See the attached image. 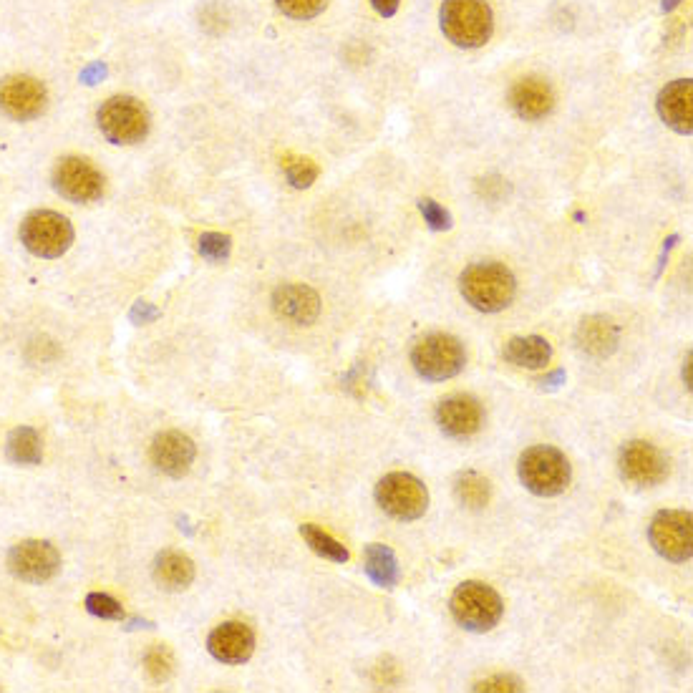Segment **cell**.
<instances>
[{
	"label": "cell",
	"mask_w": 693,
	"mask_h": 693,
	"mask_svg": "<svg viewBox=\"0 0 693 693\" xmlns=\"http://www.w3.org/2000/svg\"><path fill=\"white\" fill-rule=\"evenodd\" d=\"M459 290L472 308L482 313H499L510 308L515 300L517 280L502 263H474L459 275Z\"/></svg>",
	"instance_id": "cell-1"
},
{
	"label": "cell",
	"mask_w": 693,
	"mask_h": 693,
	"mask_svg": "<svg viewBox=\"0 0 693 693\" xmlns=\"http://www.w3.org/2000/svg\"><path fill=\"white\" fill-rule=\"evenodd\" d=\"M439 23L444 36L459 48H482L494 31V16L487 0H444Z\"/></svg>",
	"instance_id": "cell-2"
},
{
	"label": "cell",
	"mask_w": 693,
	"mask_h": 693,
	"mask_svg": "<svg viewBox=\"0 0 693 693\" xmlns=\"http://www.w3.org/2000/svg\"><path fill=\"white\" fill-rule=\"evenodd\" d=\"M520 482L537 497H557L567 489L573 469L565 454L555 447H530L517 464Z\"/></svg>",
	"instance_id": "cell-3"
},
{
	"label": "cell",
	"mask_w": 693,
	"mask_h": 693,
	"mask_svg": "<svg viewBox=\"0 0 693 693\" xmlns=\"http://www.w3.org/2000/svg\"><path fill=\"white\" fill-rule=\"evenodd\" d=\"M449 610H452L454 620L464 630L487 633L502 618L504 603L494 588L479 583V580H467V583H462L454 590L452 600H449Z\"/></svg>",
	"instance_id": "cell-4"
},
{
	"label": "cell",
	"mask_w": 693,
	"mask_h": 693,
	"mask_svg": "<svg viewBox=\"0 0 693 693\" xmlns=\"http://www.w3.org/2000/svg\"><path fill=\"white\" fill-rule=\"evenodd\" d=\"M411 363L414 371L419 373L424 381H449V378L459 376L467 363V351H464L462 341L449 333H431V336L421 338L411 351Z\"/></svg>",
	"instance_id": "cell-5"
},
{
	"label": "cell",
	"mask_w": 693,
	"mask_h": 693,
	"mask_svg": "<svg viewBox=\"0 0 693 693\" xmlns=\"http://www.w3.org/2000/svg\"><path fill=\"white\" fill-rule=\"evenodd\" d=\"M99 129L111 144H137L149 134V111L134 96H111L101 104Z\"/></svg>",
	"instance_id": "cell-6"
},
{
	"label": "cell",
	"mask_w": 693,
	"mask_h": 693,
	"mask_svg": "<svg viewBox=\"0 0 693 693\" xmlns=\"http://www.w3.org/2000/svg\"><path fill=\"white\" fill-rule=\"evenodd\" d=\"M376 502L394 520L411 522L424 517V512L429 510V492H426L424 482L416 479L414 474L394 472L386 474L376 484Z\"/></svg>",
	"instance_id": "cell-7"
},
{
	"label": "cell",
	"mask_w": 693,
	"mask_h": 693,
	"mask_svg": "<svg viewBox=\"0 0 693 693\" xmlns=\"http://www.w3.org/2000/svg\"><path fill=\"white\" fill-rule=\"evenodd\" d=\"M21 242L36 258H61L74 242V227L58 212L38 210L21 222Z\"/></svg>",
	"instance_id": "cell-8"
},
{
	"label": "cell",
	"mask_w": 693,
	"mask_h": 693,
	"mask_svg": "<svg viewBox=\"0 0 693 693\" xmlns=\"http://www.w3.org/2000/svg\"><path fill=\"white\" fill-rule=\"evenodd\" d=\"M648 540L653 550L671 562H688L693 555V525L691 512L661 510L651 520Z\"/></svg>",
	"instance_id": "cell-9"
},
{
	"label": "cell",
	"mask_w": 693,
	"mask_h": 693,
	"mask_svg": "<svg viewBox=\"0 0 693 693\" xmlns=\"http://www.w3.org/2000/svg\"><path fill=\"white\" fill-rule=\"evenodd\" d=\"M53 187L63 200L89 205L104 195V177L84 157H63L53 167Z\"/></svg>",
	"instance_id": "cell-10"
},
{
	"label": "cell",
	"mask_w": 693,
	"mask_h": 693,
	"mask_svg": "<svg viewBox=\"0 0 693 693\" xmlns=\"http://www.w3.org/2000/svg\"><path fill=\"white\" fill-rule=\"evenodd\" d=\"M8 570L23 583L41 585L61 570V555L51 542L23 540L8 552Z\"/></svg>",
	"instance_id": "cell-11"
},
{
	"label": "cell",
	"mask_w": 693,
	"mask_h": 693,
	"mask_svg": "<svg viewBox=\"0 0 693 693\" xmlns=\"http://www.w3.org/2000/svg\"><path fill=\"white\" fill-rule=\"evenodd\" d=\"M620 477L636 487H656L668 477V459L648 441H628L618 457Z\"/></svg>",
	"instance_id": "cell-12"
},
{
	"label": "cell",
	"mask_w": 693,
	"mask_h": 693,
	"mask_svg": "<svg viewBox=\"0 0 693 693\" xmlns=\"http://www.w3.org/2000/svg\"><path fill=\"white\" fill-rule=\"evenodd\" d=\"M48 101L46 86L33 76H8L0 81V109L16 121H31L43 114Z\"/></svg>",
	"instance_id": "cell-13"
},
{
	"label": "cell",
	"mask_w": 693,
	"mask_h": 693,
	"mask_svg": "<svg viewBox=\"0 0 693 693\" xmlns=\"http://www.w3.org/2000/svg\"><path fill=\"white\" fill-rule=\"evenodd\" d=\"M484 411L474 396H449L436 406V424L449 439H469L479 431Z\"/></svg>",
	"instance_id": "cell-14"
},
{
	"label": "cell",
	"mask_w": 693,
	"mask_h": 693,
	"mask_svg": "<svg viewBox=\"0 0 693 693\" xmlns=\"http://www.w3.org/2000/svg\"><path fill=\"white\" fill-rule=\"evenodd\" d=\"M207 651L212 653V658L227 666H240V663L250 661L252 651H255V633L250 630V625L230 623L217 625L215 630L207 638Z\"/></svg>",
	"instance_id": "cell-15"
},
{
	"label": "cell",
	"mask_w": 693,
	"mask_h": 693,
	"mask_svg": "<svg viewBox=\"0 0 693 693\" xmlns=\"http://www.w3.org/2000/svg\"><path fill=\"white\" fill-rule=\"evenodd\" d=\"M195 441L182 431H162L152 441V462L159 472L167 477L179 479L192 469L195 462Z\"/></svg>",
	"instance_id": "cell-16"
},
{
	"label": "cell",
	"mask_w": 693,
	"mask_h": 693,
	"mask_svg": "<svg viewBox=\"0 0 693 693\" xmlns=\"http://www.w3.org/2000/svg\"><path fill=\"white\" fill-rule=\"evenodd\" d=\"M658 114L661 119L671 126L673 132L688 134L693 132V81L691 79H676L666 84L658 94Z\"/></svg>",
	"instance_id": "cell-17"
},
{
	"label": "cell",
	"mask_w": 693,
	"mask_h": 693,
	"mask_svg": "<svg viewBox=\"0 0 693 693\" xmlns=\"http://www.w3.org/2000/svg\"><path fill=\"white\" fill-rule=\"evenodd\" d=\"M510 106L520 119L540 121L555 109V91L540 76H527L510 89Z\"/></svg>",
	"instance_id": "cell-18"
},
{
	"label": "cell",
	"mask_w": 693,
	"mask_h": 693,
	"mask_svg": "<svg viewBox=\"0 0 693 693\" xmlns=\"http://www.w3.org/2000/svg\"><path fill=\"white\" fill-rule=\"evenodd\" d=\"M273 310L295 326H310L321 313V298L308 285H280L273 293Z\"/></svg>",
	"instance_id": "cell-19"
},
{
	"label": "cell",
	"mask_w": 693,
	"mask_h": 693,
	"mask_svg": "<svg viewBox=\"0 0 693 693\" xmlns=\"http://www.w3.org/2000/svg\"><path fill=\"white\" fill-rule=\"evenodd\" d=\"M575 343L593 358H608L618 351L620 328L605 315H588L575 331Z\"/></svg>",
	"instance_id": "cell-20"
},
{
	"label": "cell",
	"mask_w": 693,
	"mask_h": 693,
	"mask_svg": "<svg viewBox=\"0 0 693 693\" xmlns=\"http://www.w3.org/2000/svg\"><path fill=\"white\" fill-rule=\"evenodd\" d=\"M154 580L164 590H184L195 580V565L177 550H162L154 560Z\"/></svg>",
	"instance_id": "cell-21"
},
{
	"label": "cell",
	"mask_w": 693,
	"mask_h": 693,
	"mask_svg": "<svg viewBox=\"0 0 693 693\" xmlns=\"http://www.w3.org/2000/svg\"><path fill=\"white\" fill-rule=\"evenodd\" d=\"M504 361L517 368H545L552 358V346L542 336H517L504 343Z\"/></svg>",
	"instance_id": "cell-22"
},
{
	"label": "cell",
	"mask_w": 693,
	"mask_h": 693,
	"mask_svg": "<svg viewBox=\"0 0 693 693\" xmlns=\"http://www.w3.org/2000/svg\"><path fill=\"white\" fill-rule=\"evenodd\" d=\"M363 570H366L371 583L378 585V588L391 590L396 588L401 580V570L399 562H396L394 550L386 545H378V542H371V545H366V550H363Z\"/></svg>",
	"instance_id": "cell-23"
},
{
	"label": "cell",
	"mask_w": 693,
	"mask_h": 693,
	"mask_svg": "<svg viewBox=\"0 0 693 693\" xmlns=\"http://www.w3.org/2000/svg\"><path fill=\"white\" fill-rule=\"evenodd\" d=\"M6 454L11 462L26 464V467L41 464L43 459L41 436H38L36 429H31V426H18V429H13L11 434H8Z\"/></svg>",
	"instance_id": "cell-24"
},
{
	"label": "cell",
	"mask_w": 693,
	"mask_h": 693,
	"mask_svg": "<svg viewBox=\"0 0 693 693\" xmlns=\"http://www.w3.org/2000/svg\"><path fill=\"white\" fill-rule=\"evenodd\" d=\"M454 494L469 510H484L492 499V484L479 472H464L454 482Z\"/></svg>",
	"instance_id": "cell-25"
},
{
	"label": "cell",
	"mask_w": 693,
	"mask_h": 693,
	"mask_svg": "<svg viewBox=\"0 0 693 693\" xmlns=\"http://www.w3.org/2000/svg\"><path fill=\"white\" fill-rule=\"evenodd\" d=\"M300 535H303V540L308 542V547L315 552V555L326 557V560H331V562H348V557H351V552H348L346 547L341 545V542L333 540V537L328 535V532H323L321 527L303 525V527H300Z\"/></svg>",
	"instance_id": "cell-26"
},
{
	"label": "cell",
	"mask_w": 693,
	"mask_h": 693,
	"mask_svg": "<svg viewBox=\"0 0 693 693\" xmlns=\"http://www.w3.org/2000/svg\"><path fill=\"white\" fill-rule=\"evenodd\" d=\"M144 671L154 683H164L172 678L174 673V656L167 646H152L144 653Z\"/></svg>",
	"instance_id": "cell-27"
},
{
	"label": "cell",
	"mask_w": 693,
	"mask_h": 693,
	"mask_svg": "<svg viewBox=\"0 0 693 693\" xmlns=\"http://www.w3.org/2000/svg\"><path fill=\"white\" fill-rule=\"evenodd\" d=\"M326 6L328 0H278L283 16L293 18V21H310V18L321 16Z\"/></svg>",
	"instance_id": "cell-28"
},
{
	"label": "cell",
	"mask_w": 693,
	"mask_h": 693,
	"mask_svg": "<svg viewBox=\"0 0 693 693\" xmlns=\"http://www.w3.org/2000/svg\"><path fill=\"white\" fill-rule=\"evenodd\" d=\"M232 250V240L227 235H220V232H205L200 237V255L210 263H222V260L230 258Z\"/></svg>",
	"instance_id": "cell-29"
},
{
	"label": "cell",
	"mask_w": 693,
	"mask_h": 693,
	"mask_svg": "<svg viewBox=\"0 0 693 693\" xmlns=\"http://www.w3.org/2000/svg\"><path fill=\"white\" fill-rule=\"evenodd\" d=\"M86 610H89L91 615H96V618H104V620L124 618V608H121V603H116L111 595H104V593H91L89 598H86Z\"/></svg>",
	"instance_id": "cell-30"
},
{
	"label": "cell",
	"mask_w": 693,
	"mask_h": 693,
	"mask_svg": "<svg viewBox=\"0 0 693 693\" xmlns=\"http://www.w3.org/2000/svg\"><path fill=\"white\" fill-rule=\"evenodd\" d=\"M419 212L424 215V222L434 232H444L452 227V215L434 200H419Z\"/></svg>",
	"instance_id": "cell-31"
},
{
	"label": "cell",
	"mask_w": 693,
	"mask_h": 693,
	"mask_svg": "<svg viewBox=\"0 0 693 693\" xmlns=\"http://www.w3.org/2000/svg\"><path fill=\"white\" fill-rule=\"evenodd\" d=\"M285 174H288V182L295 189H308L315 182V177H318V167L310 159H298V162L288 164Z\"/></svg>",
	"instance_id": "cell-32"
},
{
	"label": "cell",
	"mask_w": 693,
	"mask_h": 693,
	"mask_svg": "<svg viewBox=\"0 0 693 693\" xmlns=\"http://www.w3.org/2000/svg\"><path fill=\"white\" fill-rule=\"evenodd\" d=\"M522 683L517 681V678L512 676H492V678H484V681H479L477 686H474V691H522Z\"/></svg>",
	"instance_id": "cell-33"
},
{
	"label": "cell",
	"mask_w": 693,
	"mask_h": 693,
	"mask_svg": "<svg viewBox=\"0 0 693 693\" xmlns=\"http://www.w3.org/2000/svg\"><path fill=\"white\" fill-rule=\"evenodd\" d=\"M499 192H504V179L499 177L479 179V195L482 197H487V200H499Z\"/></svg>",
	"instance_id": "cell-34"
},
{
	"label": "cell",
	"mask_w": 693,
	"mask_h": 693,
	"mask_svg": "<svg viewBox=\"0 0 693 693\" xmlns=\"http://www.w3.org/2000/svg\"><path fill=\"white\" fill-rule=\"evenodd\" d=\"M157 318H159V308H154V305L149 303H142V300H139V303L132 308L134 323H152L157 321Z\"/></svg>",
	"instance_id": "cell-35"
},
{
	"label": "cell",
	"mask_w": 693,
	"mask_h": 693,
	"mask_svg": "<svg viewBox=\"0 0 693 693\" xmlns=\"http://www.w3.org/2000/svg\"><path fill=\"white\" fill-rule=\"evenodd\" d=\"M565 378H567V373L562 371V368H557V371L547 373V376L542 378V381H540V389H542V391H555V389H560V386L565 384Z\"/></svg>",
	"instance_id": "cell-36"
},
{
	"label": "cell",
	"mask_w": 693,
	"mask_h": 693,
	"mask_svg": "<svg viewBox=\"0 0 693 693\" xmlns=\"http://www.w3.org/2000/svg\"><path fill=\"white\" fill-rule=\"evenodd\" d=\"M399 3L401 0H371L373 11L384 18H394L396 11H399Z\"/></svg>",
	"instance_id": "cell-37"
},
{
	"label": "cell",
	"mask_w": 693,
	"mask_h": 693,
	"mask_svg": "<svg viewBox=\"0 0 693 693\" xmlns=\"http://www.w3.org/2000/svg\"><path fill=\"white\" fill-rule=\"evenodd\" d=\"M104 74H106L104 63H94L91 69H86L84 74H81V79H84L86 84H96V79H99V76H104Z\"/></svg>",
	"instance_id": "cell-38"
},
{
	"label": "cell",
	"mask_w": 693,
	"mask_h": 693,
	"mask_svg": "<svg viewBox=\"0 0 693 693\" xmlns=\"http://www.w3.org/2000/svg\"><path fill=\"white\" fill-rule=\"evenodd\" d=\"M691 361H693V353L688 351L686 353V361H683V381H686V389L688 391H691V384H693V381H691Z\"/></svg>",
	"instance_id": "cell-39"
},
{
	"label": "cell",
	"mask_w": 693,
	"mask_h": 693,
	"mask_svg": "<svg viewBox=\"0 0 693 693\" xmlns=\"http://www.w3.org/2000/svg\"><path fill=\"white\" fill-rule=\"evenodd\" d=\"M681 0H663V11H673Z\"/></svg>",
	"instance_id": "cell-40"
}]
</instances>
